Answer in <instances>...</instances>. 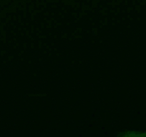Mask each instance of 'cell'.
Wrapping results in <instances>:
<instances>
[{"label": "cell", "mask_w": 146, "mask_h": 137, "mask_svg": "<svg viewBox=\"0 0 146 137\" xmlns=\"http://www.w3.org/2000/svg\"><path fill=\"white\" fill-rule=\"evenodd\" d=\"M119 137H146V131H128Z\"/></svg>", "instance_id": "obj_1"}]
</instances>
